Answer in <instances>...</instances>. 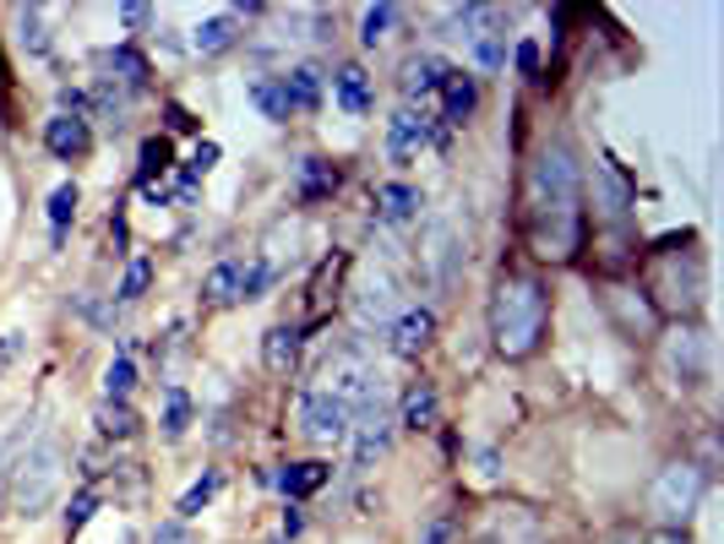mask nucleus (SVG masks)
<instances>
[{
    "label": "nucleus",
    "mask_w": 724,
    "mask_h": 544,
    "mask_svg": "<svg viewBox=\"0 0 724 544\" xmlns=\"http://www.w3.org/2000/svg\"><path fill=\"white\" fill-rule=\"evenodd\" d=\"M588 240L582 163L573 141H545L529 163V246L540 262H573Z\"/></svg>",
    "instance_id": "f257e3e1"
},
{
    "label": "nucleus",
    "mask_w": 724,
    "mask_h": 544,
    "mask_svg": "<svg viewBox=\"0 0 724 544\" xmlns=\"http://www.w3.org/2000/svg\"><path fill=\"white\" fill-rule=\"evenodd\" d=\"M485 321H490V343H496L501 360H529L545 343V327H551L545 283L534 272H501L496 288H490Z\"/></svg>",
    "instance_id": "f03ea898"
},
{
    "label": "nucleus",
    "mask_w": 724,
    "mask_h": 544,
    "mask_svg": "<svg viewBox=\"0 0 724 544\" xmlns=\"http://www.w3.org/2000/svg\"><path fill=\"white\" fill-rule=\"evenodd\" d=\"M66 485V446L55 435H33L22 457L5 468V501L16 518H44Z\"/></svg>",
    "instance_id": "7ed1b4c3"
},
{
    "label": "nucleus",
    "mask_w": 724,
    "mask_h": 544,
    "mask_svg": "<svg viewBox=\"0 0 724 544\" xmlns=\"http://www.w3.org/2000/svg\"><path fill=\"white\" fill-rule=\"evenodd\" d=\"M703 496H709V474L692 457H676L648 479V512L659 518V529H687L698 518Z\"/></svg>",
    "instance_id": "20e7f679"
},
{
    "label": "nucleus",
    "mask_w": 724,
    "mask_h": 544,
    "mask_svg": "<svg viewBox=\"0 0 724 544\" xmlns=\"http://www.w3.org/2000/svg\"><path fill=\"white\" fill-rule=\"evenodd\" d=\"M659 360H665V376L681 387V393H698L709 382V365H714V338L692 321L670 327L665 343H659Z\"/></svg>",
    "instance_id": "39448f33"
},
{
    "label": "nucleus",
    "mask_w": 724,
    "mask_h": 544,
    "mask_svg": "<svg viewBox=\"0 0 724 544\" xmlns=\"http://www.w3.org/2000/svg\"><path fill=\"white\" fill-rule=\"evenodd\" d=\"M349 310H354V321L365 327V332H387L393 321H398V310H404V294H398V277L382 268L360 272L354 277V288H349Z\"/></svg>",
    "instance_id": "423d86ee"
},
{
    "label": "nucleus",
    "mask_w": 724,
    "mask_h": 544,
    "mask_svg": "<svg viewBox=\"0 0 724 544\" xmlns=\"http://www.w3.org/2000/svg\"><path fill=\"white\" fill-rule=\"evenodd\" d=\"M349 404L343 398H332V393H321V387H305L299 393V430L316 441V446H343L349 441Z\"/></svg>",
    "instance_id": "0eeeda50"
},
{
    "label": "nucleus",
    "mask_w": 724,
    "mask_h": 544,
    "mask_svg": "<svg viewBox=\"0 0 724 544\" xmlns=\"http://www.w3.org/2000/svg\"><path fill=\"white\" fill-rule=\"evenodd\" d=\"M474 544H545V523L529 507H490L474 529Z\"/></svg>",
    "instance_id": "6e6552de"
},
{
    "label": "nucleus",
    "mask_w": 724,
    "mask_h": 544,
    "mask_svg": "<svg viewBox=\"0 0 724 544\" xmlns=\"http://www.w3.org/2000/svg\"><path fill=\"white\" fill-rule=\"evenodd\" d=\"M431 121L426 110H415V104H398L393 115H387V158L404 169V163H415L426 147H431Z\"/></svg>",
    "instance_id": "1a4fd4ad"
},
{
    "label": "nucleus",
    "mask_w": 724,
    "mask_h": 544,
    "mask_svg": "<svg viewBox=\"0 0 724 544\" xmlns=\"http://www.w3.org/2000/svg\"><path fill=\"white\" fill-rule=\"evenodd\" d=\"M387 343H393L398 360H420V354L435 343V310L431 305H404L398 321L387 327Z\"/></svg>",
    "instance_id": "9d476101"
},
{
    "label": "nucleus",
    "mask_w": 724,
    "mask_h": 544,
    "mask_svg": "<svg viewBox=\"0 0 724 544\" xmlns=\"http://www.w3.org/2000/svg\"><path fill=\"white\" fill-rule=\"evenodd\" d=\"M93 60L110 71V82H115L121 93H152V60H147L137 44H110V49H99Z\"/></svg>",
    "instance_id": "9b49d317"
},
{
    "label": "nucleus",
    "mask_w": 724,
    "mask_h": 544,
    "mask_svg": "<svg viewBox=\"0 0 724 544\" xmlns=\"http://www.w3.org/2000/svg\"><path fill=\"white\" fill-rule=\"evenodd\" d=\"M44 152L60 158V163H82L93 152V126L88 121H71V115H49L44 121Z\"/></svg>",
    "instance_id": "f8f14e48"
},
{
    "label": "nucleus",
    "mask_w": 724,
    "mask_h": 544,
    "mask_svg": "<svg viewBox=\"0 0 724 544\" xmlns=\"http://www.w3.org/2000/svg\"><path fill=\"white\" fill-rule=\"evenodd\" d=\"M474 110H479V77L452 66L446 82H441V115H435V121H441L446 132H457L463 121H474Z\"/></svg>",
    "instance_id": "ddd939ff"
},
{
    "label": "nucleus",
    "mask_w": 724,
    "mask_h": 544,
    "mask_svg": "<svg viewBox=\"0 0 724 544\" xmlns=\"http://www.w3.org/2000/svg\"><path fill=\"white\" fill-rule=\"evenodd\" d=\"M338 163L332 158H321V152H305L299 163H294V196L305 202V207H316V202H332V191H338Z\"/></svg>",
    "instance_id": "4468645a"
},
{
    "label": "nucleus",
    "mask_w": 724,
    "mask_h": 544,
    "mask_svg": "<svg viewBox=\"0 0 724 544\" xmlns=\"http://www.w3.org/2000/svg\"><path fill=\"white\" fill-rule=\"evenodd\" d=\"M446 71H452V60H446V55H435V49H426V55H409V60H404V77H398V88H404V99H409V104H415V99H431V93H441Z\"/></svg>",
    "instance_id": "2eb2a0df"
},
{
    "label": "nucleus",
    "mask_w": 724,
    "mask_h": 544,
    "mask_svg": "<svg viewBox=\"0 0 724 544\" xmlns=\"http://www.w3.org/2000/svg\"><path fill=\"white\" fill-rule=\"evenodd\" d=\"M279 82H284L290 110H299V115H316V110L327 104V77H321V66H290Z\"/></svg>",
    "instance_id": "dca6fc26"
},
{
    "label": "nucleus",
    "mask_w": 724,
    "mask_h": 544,
    "mask_svg": "<svg viewBox=\"0 0 724 544\" xmlns=\"http://www.w3.org/2000/svg\"><path fill=\"white\" fill-rule=\"evenodd\" d=\"M332 99H338V110H343V115L365 121V115L376 110V88H371L365 66H343V71L332 77Z\"/></svg>",
    "instance_id": "f3484780"
},
{
    "label": "nucleus",
    "mask_w": 724,
    "mask_h": 544,
    "mask_svg": "<svg viewBox=\"0 0 724 544\" xmlns=\"http://www.w3.org/2000/svg\"><path fill=\"white\" fill-rule=\"evenodd\" d=\"M420 191L409 185V180H387V185H376V218L382 224H415L420 218Z\"/></svg>",
    "instance_id": "a211bd4d"
},
{
    "label": "nucleus",
    "mask_w": 724,
    "mask_h": 544,
    "mask_svg": "<svg viewBox=\"0 0 724 544\" xmlns=\"http://www.w3.org/2000/svg\"><path fill=\"white\" fill-rule=\"evenodd\" d=\"M398 424L415 430V435L441 424V393H435L431 382H415V387L404 393V404H398Z\"/></svg>",
    "instance_id": "6ab92c4d"
},
{
    "label": "nucleus",
    "mask_w": 724,
    "mask_h": 544,
    "mask_svg": "<svg viewBox=\"0 0 724 544\" xmlns=\"http://www.w3.org/2000/svg\"><path fill=\"white\" fill-rule=\"evenodd\" d=\"M235 44H240V11H218V16L196 22V33H191V49L196 55H224Z\"/></svg>",
    "instance_id": "aec40b11"
},
{
    "label": "nucleus",
    "mask_w": 724,
    "mask_h": 544,
    "mask_svg": "<svg viewBox=\"0 0 724 544\" xmlns=\"http://www.w3.org/2000/svg\"><path fill=\"white\" fill-rule=\"evenodd\" d=\"M431 262H435V288H457V277H463V246H457L452 224H431Z\"/></svg>",
    "instance_id": "412c9836"
},
{
    "label": "nucleus",
    "mask_w": 724,
    "mask_h": 544,
    "mask_svg": "<svg viewBox=\"0 0 724 544\" xmlns=\"http://www.w3.org/2000/svg\"><path fill=\"white\" fill-rule=\"evenodd\" d=\"M279 485H284V496H290V501H305V496H316V490H327V485H332V463H321V457L290 463V468L279 474Z\"/></svg>",
    "instance_id": "4be33fe9"
},
{
    "label": "nucleus",
    "mask_w": 724,
    "mask_h": 544,
    "mask_svg": "<svg viewBox=\"0 0 724 544\" xmlns=\"http://www.w3.org/2000/svg\"><path fill=\"white\" fill-rule=\"evenodd\" d=\"M294 360H299V327H290V321L268 327V332H262V365H268L273 376H290Z\"/></svg>",
    "instance_id": "5701e85b"
},
{
    "label": "nucleus",
    "mask_w": 724,
    "mask_h": 544,
    "mask_svg": "<svg viewBox=\"0 0 724 544\" xmlns=\"http://www.w3.org/2000/svg\"><path fill=\"white\" fill-rule=\"evenodd\" d=\"M246 99H251V104H257V115H262V121H273V126H284V121L294 115L279 77H251V82H246Z\"/></svg>",
    "instance_id": "b1692460"
},
{
    "label": "nucleus",
    "mask_w": 724,
    "mask_h": 544,
    "mask_svg": "<svg viewBox=\"0 0 724 544\" xmlns=\"http://www.w3.org/2000/svg\"><path fill=\"white\" fill-rule=\"evenodd\" d=\"M77 207H82V191H77V180H60V185L49 191V202H44V218H49V235H55V246L66 240V229H71Z\"/></svg>",
    "instance_id": "393cba45"
},
{
    "label": "nucleus",
    "mask_w": 724,
    "mask_h": 544,
    "mask_svg": "<svg viewBox=\"0 0 724 544\" xmlns=\"http://www.w3.org/2000/svg\"><path fill=\"white\" fill-rule=\"evenodd\" d=\"M235 288H240V262H213L207 277H202V305L229 310L235 305Z\"/></svg>",
    "instance_id": "a878e982"
},
{
    "label": "nucleus",
    "mask_w": 724,
    "mask_h": 544,
    "mask_svg": "<svg viewBox=\"0 0 724 544\" xmlns=\"http://www.w3.org/2000/svg\"><path fill=\"white\" fill-rule=\"evenodd\" d=\"M158 430H163V441H180L191 430V393L180 382L163 387V419H158Z\"/></svg>",
    "instance_id": "bb28decb"
},
{
    "label": "nucleus",
    "mask_w": 724,
    "mask_h": 544,
    "mask_svg": "<svg viewBox=\"0 0 724 544\" xmlns=\"http://www.w3.org/2000/svg\"><path fill=\"white\" fill-rule=\"evenodd\" d=\"M93 424H99V435H104V441H132L143 419H137V408H132V404H110V398H104L99 413H93Z\"/></svg>",
    "instance_id": "cd10ccee"
},
{
    "label": "nucleus",
    "mask_w": 724,
    "mask_h": 544,
    "mask_svg": "<svg viewBox=\"0 0 724 544\" xmlns=\"http://www.w3.org/2000/svg\"><path fill=\"white\" fill-rule=\"evenodd\" d=\"M16 44L27 49V60H44L49 55V27H44V11L38 5H22L16 11Z\"/></svg>",
    "instance_id": "c85d7f7f"
},
{
    "label": "nucleus",
    "mask_w": 724,
    "mask_h": 544,
    "mask_svg": "<svg viewBox=\"0 0 724 544\" xmlns=\"http://www.w3.org/2000/svg\"><path fill=\"white\" fill-rule=\"evenodd\" d=\"M169 163H174V147H169V136H163V132L147 136L143 152H137V185L147 191V185H152V180H158V174H163Z\"/></svg>",
    "instance_id": "c756f323"
},
{
    "label": "nucleus",
    "mask_w": 724,
    "mask_h": 544,
    "mask_svg": "<svg viewBox=\"0 0 724 544\" xmlns=\"http://www.w3.org/2000/svg\"><path fill=\"white\" fill-rule=\"evenodd\" d=\"M218 485H224V474H218V468H202V479H196V485L174 501V518H180V523H191V518H196V512L218 496Z\"/></svg>",
    "instance_id": "7c9ffc66"
},
{
    "label": "nucleus",
    "mask_w": 724,
    "mask_h": 544,
    "mask_svg": "<svg viewBox=\"0 0 724 544\" xmlns=\"http://www.w3.org/2000/svg\"><path fill=\"white\" fill-rule=\"evenodd\" d=\"M99 507H104V490H99V485H82V490L66 501V512H60V518H66V534H82V529L99 518Z\"/></svg>",
    "instance_id": "2f4dec72"
},
{
    "label": "nucleus",
    "mask_w": 724,
    "mask_h": 544,
    "mask_svg": "<svg viewBox=\"0 0 724 544\" xmlns=\"http://www.w3.org/2000/svg\"><path fill=\"white\" fill-rule=\"evenodd\" d=\"M273 288V262L268 257H251L246 268H240V288H235V305H257L262 294Z\"/></svg>",
    "instance_id": "473e14b6"
},
{
    "label": "nucleus",
    "mask_w": 724,
    "mask_h": 544,
    "mask_svg": "<svg viewBox=\"0 0 724 544\" xmlns=\"http://www.w3.org/2000/svg\"><path fill=\"white\" fill-rule=\"evenodd\" d=\"M132 387H137V365H132V354H115L104 365V398L110 404H132Z\"/></svg>",
    "instance_id": "72a5a7b5"
},
{
    "label": "nucleus",
    "mask_w": 724,
    "mask_h": 544,
    "mask_svg": "<svg viewBox=\"0 0 724 544\" xmlns=\"http://www.w3.org/2000/svg\"><path fill=\"white\" fill-rule=\"evenodd\" d=\"M38 435V424H33V413H22V419H11L5 430H0V479H5V468L22 457V446Z\"/></svg>",
    "instance_id": "f704fd0d"
},
{
    "label": "nucleus",
    "mask_w": 724,
    "mask_h": 544,
    "mask_svg": "<svg viewBox=\"0 0 724 544\" xmlns=\"http://www.w3.org/2000/svg\"><path fill=\"white\" fill-rule=\"evenodd\" d=\"M474 60H479V71H485V77H496V71L507 66V33L479 27V33H474Z\"/></svg>",
    "instance_id": "c9c22d12"
},
{
    "label": "nucleus",
    "mask_w": 724,
    "mask_h": 544,
    "mask_svg": "<svg viewBox=\"0 0 724 544\" xmlns=\"http://www.w3.org/2000/svg\"><path fill=\"white\" fill-rule=\"evenodd\" d=\"M152 283V257H132L126 272H121V288H115V305H137Z\"/></svg>",
    "instance_id": "e433bc0d"
},
{
    "label": "nucleus",
    "mask_w": 724,
    "mask_h": 544,
    "mask_svg": "<svg viewBox=\"0 0 724 544\" xmlns=\"http://www.w3.org/2000/svg\"><path fill=\"white\" fill-rule=\"evenodd\" d=\"M398 16H404L398 5H365V16H360V44H365V49H376V44L393 33V22H398Z\"/></svg>",
    "instance_id": "4c0bfd02"
},
{
    "label": "nucleus",
    "mask_w": 724,
    "mask_h": 544,
    "mask_svg": "<svg viewBox=\"0 0 724 544\" xmlns=\"http://www.w3.org/2000/svg\"><path fill=\"white\" fill-rule=\"evenodd\" d=\"M218 158H224V147H218L213 136H202V141L191 147V158H185V169H180V185H196L202 174H213V169H218Z\"/></svg>",
    "instance_id": "58836bf2"
},
{
    "label": "nucleus",
    "mask_w": 724,
    "mask_h": 544,
    "mask_svg": "<svg viewBox=\"0 0 724 544\" xmlns=\"http://www.w3.org/2000/svg\"><path fill=\"white\" fill-rule=\"evenodd\" d=\"M71 305H77V316H82L88 327H99V332H115V316H121V305H115V299H93V294H77Z\"/></svg>",
    "instance_id": "ea45409f"
},
{
    "label": "nucleus",
    "mask_w": 724,
    "mask_h": 544,
    "mask_svg": "<svg viewBox=\"0 0 724 544\" xmlns=\"http://www.w3.org/2000/svg\"><path fill=\"white\" fill-rule=\"evenodd\" d=\"M163 126H169L174 136H196V141H202V115H196V110H185L180 99H169V104H163Z\"/></svg>",
    "instance_id": "a19ab883"
},
{
    "label": "nucleus",
    "mask_w": 724,
    "mask_h": 544,
    "mask_svg": "<svg viewBox=\"0 0 724 544\" xmlns=\"http://www.w3.org/2000/svg\"><path fill=\"white\" fill-rule=\"evenodd\" d=\"M512 66H518V77L545 82V60H540V44H534V38H523V44L512 49Z\"/></svg>",
    "instance_id": "79ce46f5"
},
{
    "label": "nucleus",
    "mask_w": 724,
    "mask_h": 544,
    "mask_svg": "<svg viewBox=\"0 0 724 544\" xmlns=\"http://www.w3.org/2000/svg\"><path fill=\"white\" fill-rule=\"evenodd\" d=\"M55 115H71V121H88V115H93V99H88L82 88H60V93H55Z\"/></svg>",
    "instance_id": "37998d69"
},
{
    "label": "nucleus",
    "mask_w": 724,
    "mask_h": 544,
    "mask_svg": "<svg viewBox=\"0 0 724 544\" xmlns=\"http://www.w3.org/2000/svg\"><path fill=\"white\" fill-rule=\"evenodd\" d=\"M349 268V257H332V262H321V272H316V283H310V299L321 305L327 299V288H338V272Z\"/></svg>",
    "instance_id": "c03bdc74"
},
{
    "label": "nucleus",
    "mask_w": 724,
    "mask_h": 544,
    "mask_svg": "<svg viewBox=\"0 0 724 544\" xmlns=\"http://www.w3.org/2000/svg\"><path fill=\"white\" fill-rule=\"evenodd\" d=\"M452 534H457V518L452 512H435L431 523H426V534H420V544H452Z\"/></svg>",
    "instance_id": "a18cd8bd"
},
{
    "label": "nucleus",
    "mask_w": 724,
    "mask_h": 544,
    "mask_svg": "<svg viewBox=\"0 0 724 544\" xmlns=\"http://www.w3.org/2000/svg\"><path fill=\"white\" fill-rule=\"evenodd\" d=\"M152 544H196V534H191V523H180V518H169V523H158V534H152Z\"/></svg>",
    "instance_id": "49530a36"
},
{
    "label": "nucleus",
    "mask_w": 724,
    "mask_h": 544,
    "mask_svg": "<svg viewBox=\"0 0 724 544\" xmlns=\"http://www.w3.org/2000/svg\"><path fill=\"white\" fill-rule=\"evenodd\" d=\"M299 534H305V512H299V507H294V501H290V507H284V518H279V540H284V544H294V540H299Z\"/></svg>",
    "instance_id": "de8ad7c7"
},
{
    "label": "nucleus",
    "mask_w": 724,
    "mask_h": 544,
    "mask_svg": "<svg viewBox=\"0 0 724 544\" xmlns=\"http://www.w3.org/2000/svg\"><path fill=\"white\" fill-rule=\"evenodd\" d=\"M121 22H126V27H147V22H152V5H143V0H126V5H121Z\"/></svg>",
    "instance_id": "09e8293b"
},
{
    "label": "nucleus",
    "mask_w": 724,
    "mask_h": 544,
    "mask_svg": "<svg viewBox=\"0 0 724 544\" xmlns=\"http://www.w3.org/2000/svg\"><path fill=\"white\" fill-rule=\"evenodd\" d=\"M479 479H485V485H496V479H501V452H496V446H485V452H479Z\"/></svg>",
    "instance_id": "8fccbe9b"
},
{
    "label": "nucleus",
    "mask_w": 724,
    "mask_h": 544,
    "mask_svg": "<svg viewBox=\"0 0 724 544\" xmlns=\"http://www.w3.org/2000/svg\"><path fill=\"white\" fill-rule=\"evenodd\" d=\"M643 544H692V534H687V529H654Z\"/></svg>",
    "instance_id": "3c124183"
},
{
    "label": "nucleus",
    "mask_w": 724,
    "mask_h": 544,
    "mask_svg": "<svg viewBox=\"0 0 724 544\" xmlns=\"http://www.w3.org/2000/svg\"><path fill=\"white\" fill-rule=\"evenodd\" d=\"M16 349H22V332H5V338H0V360H11Z\"/></svg>",
    "instance_id": "603ef678"
},
{
    "label": "nucleus",
    "mask_w": 724,
    "mask_h": 544,
    "mask_svg": "<svg viewBox=\"0 0 724 544\" xmlns=\"http://www.w3.org/2000/svg\"><path fill=\"white\" fill-rule=\"evenodd\" d=\"M604 544H643V540H637L632 529H615V534H610V540H604Z\"/></svg>",
    "instance_id": "864d4df0"
}]
</instances>
